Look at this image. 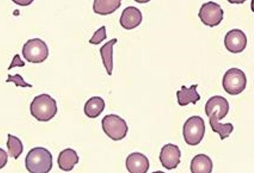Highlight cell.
I'll list each match as a JSON object with an SVG mask.
<instances>
[{
  "label": "cell",
  "instance_id": "1",
  "mask_svg": "<svg viewBox=\"0 0 254 173\" xmlns=\"http://www.w3.org/2000/svg\"><path fill=\"white\" fill-rule=\"evenodd\" d=\"M53 155L47 149L38 147L29 151L25 158V167L31 173H47L53 168Z\"/></svg>",
  "mask_w": 254,
  "mask_h": 173
},
{
  "label": "cell",
  "instance_id": "2",
  "mask_svg": "<svg viewBox=\"0 0 254 173\" xmlns=\"http://www.w3.org/2000/svg\"><path fill=\"white\" fill-rule=\"evenodd\" d=\"M31 115L40 122H48L57 115L58 111L57 102L48 94H41L31 103Z\"/></svg>",
  "mask_w": 254,
  "mask_h": 173
},
{
  "label": "cell",
  "instance_id": "3",
  "mask_svg": "<svg viewBox=\"0 0 254 173\" xmlns=\"http://www.w3.org/2000/svg\"><path fill=\"white\" fill-rule=\"evenodd\" d=\"M205 132V122L199 116H192L189 118L183 126V136L185 142L191 146L201 142Z\"/></svg>",
  "mask_w": 254,
  "mask_h": 173
},
{
  "label": "cell",
  "instance_id": "4",
  "mask_svg": "<svg viewBox=\"0 0 254 173\" xmlns=\"http://www.w3.org/2000/svg\"><path fill=\"white\" fill-rule=\"evenodd\" d=\"M102 128L106 135L116 141L124 139L128 132L125 120L116 115L105 116L102 120Z\"/></svg>",
  "mask_w": 254,
  "mask_h": 173
},
{
  "label": "cell",
  "instance_id": "5",
  "mask_svg": "<svg viewBox=\"0 0 254 173\" xmlns=\"http://www.w3.org/2000/svg\"><path fill=\"white\" fill-rule=\"evenodd\" d=\"M246 75L237 68H232L226 72L222 79L224 91L231 95L240 94L246 89Z\"/></svg>",
  "mask_w": 254,
  "mask_h": 173
},
{
  "label": "cell",
  "instance_id": "6",
  "mask_svg": "<svg viewBox=\"0 0 254 173\" xmlns=\"http://www.w3.org/2000/svg\"><path fill=\"white\" fill-rule=\"evenodd\" d=\"M23 56L29 62L34 64L45 61L49 55L48 45L39 38L29 40L23 47Z\"/></svg>",
  "mask_w": 254,
  "mask_h": 173
},
{
  "label": "cell",
  "instance_id": "7",
  "mask_svg": "<svg viewBox=\"0 0 254 173\" xmlns=\"http://www.w3.org/2000/svg\"><path fill=\"white\" fill-rule=\"evenodd\" d=\"M202 23L209 27L219 25L224 18V11L214 1L203 3L198 14Z\"/></svg>",
  "mask_w": 254,
  "mask_h": 173
},
{
  "label": "cell",
  "instance_id": "8",
  "mask_svg": "<svg viewBox=\"0 0 254 173\" xmlns=\"http://www.w3.org/2000/svg\"><path fill=\"white\" fill-rule=\"evenodd\" d=\"M205 110L207 117L220 121L229 113V102L224 97L216 95L207 101Z\"/></svg>",
  "mask_w": 254,
  "mask_h": 173
},
{
  "label": "cell",
  "instance_id": "9",
  "mask_svg": "<svg viewBox=\"0 0 254 173\" xmlns=\"http://www.w3.org/2000/svg\"><path fill=\"white\" fill-rule=\"evenodd\" d=\"M248 39L244 31L240 29H233L229 31L224 38V45L233 54L242 53L246 48Z\"/></svg>",
  "mask_w": 254,
  "mask_h": 173
},
{
  "label": "cell",
  "instance_id": "10",
  "mask_svg": "<svg viewBox=\"0 0 254 173\" xmlns=\"http://www.w3.org/2000/svg\"><path fill=\"white\" fill-rule=\"evenodd\" d=\"M181 152L179 146L168 143L161 148L159 160L164 168L172 170L177 168L181 163Z\"/></svg>",
  "mask_w": 254,
  "mask_h": 173
},
{
  "label": "cell",
  "instance_id": "11",
  "mask_svg": "<svg viewBox=\"0 0 254 173\" xmlns=\"http://www.w3.org/2000/svg\"><path fill=\"white\" fill-rule=\"evenodd\" d=\"M126 168L130 173H146L149 171V159L144 154L133 152L126 158Z\"/></svg>",
  "mask_w": 254,
  "mask_h": 173
},
{
  "label": "cell",
  "instance_id": "12",
  "mask_svg": "<svg viewBox=\"0 0 254 173\" xmlns=\"http://www.w3.org/2000/svg\"><path fill=\"white\" fill-rule=\"evenodd\" d=\"M142 15L136 7L129 6L124 9L120 18V25L127 30L136 28L142 23Z\"/></svg>",
  "mask_w": 254,
  "mask_h": 173
},
{
  "label": "cell",
  "instance_id": "13",
  "mask_svg": "<svg viewBox=\"0 0 254 173\" xmlns=\"http://www.w3.org/2000/svg\"><path fill=\"white\" fill-rule=\"evenodd\" d=\"M198 85H192L190 88H187L186 86H181V91L176 92V96L178 98V103L181 106H187L192 103L196 104V103L201 99V96L196 91Z\"/></svg>",
  "mask_w": 254,
  "mask_h": 173
},
{
  "label": "cell",
  "instance_id": "14",
  "mask_svg": "<svg viewBox=\"0 0 254 173\" xmlns=\"http://www.w3.org/2000/svg\"><path fill=\"white\" fill-rule=\"evenodd\" d=\"M79 158L77 152L73 149L67 148L59 154L58 165L61 170L70 171L79 163Z\"/></svg>",
  "mask_w": 254,
  "mask_h": 173
},
{
  "label": "cell",
  "instance_id": "15",
  "mask_svg": "<svg viewBox=\"0 0 254 173\" xmlns=\"http://www.w3.org/2000/svg\"><path fill=\"white\" fill-rule=\"evenodd\" d=\"M212 170V161L208 156L200 154L192 158L190 163L192 173H211Z\"/></svg>",
  "mask_w": 254,
  "mask_h": 173
},
{
  "label": "cell",
  "instance_id": "16",
  "mask_svg": "<svg viewBox=\"0 0 254 173\" xmlns=\"http://www.w3.org/2000/svg\"><path fill=\"white\" fill-rule=\"evenodd\" d=\"M121 5L122 0H94L93 10L100 15H109L116 12Z\"/></svg>",
  "mask_w": 254,
  "mask_h": 173
},
{
  "label": "cell",
  "instance_id": "17",
  "mask_svg": "<svg viewBox=\"0 0 254 173\" xmlns=\"http://www.w3.org/2000/svg\"><path fill=\"white\" fill-rule=\"evenodd\" d=\"M118 42L117 39H113L110 41L102 46L100 49V53L104 66L106 71L109 76L112 75L113 69H114V59H113V53H114V45Z\"/></svg>",
  "mask_w": 254,
  "mask_h": 173
},
{
  "label": "cell",
  "instance_id": "18",
  "mask_svg": "<svg viewBox=\"0 0 254 173\" xmlns=\"http://www.w3.org/2000/svg\"><path fill=\"white\" fill-rule=\"evenodd\" d=\"M105 102L101 97H92L88 99L84 106V112L90 119H96L103 113Z\"/></svg>",
  "mask_w": 254,
  "mask_h": 173
},
{
  "label": "cell",
  "instance_id": "19",
  "mask_svg": "<svg viewBox=\"0 0 254 173\" xmlns=\"http://www.w3.org/2000/svg\"><path fill=\"white\" fill-rule=\"evenodd\" d=\"M209 122L213 131L218 133L222 140L229 137L234 130V127L231 123L222 124L218 122V120L212 118H209Z\"/></svg>",
  "mask_w": 254,
  "mask_h": 173
},
{
  "label": "cell",
  "instance_id": "20",
  "mask_svg": "<svg viewBox=\"0 0 254 173\" xmlns=\"http://www.w3.org/2000/svg\"><path fill=\"white\" fill-rule=\"evenodd\" d=\"M7 148H8L9 155L14 159H18L23 152V145L21 141L15 136L8 134V141H7Z\"/></svg>",
  "mask_w": 254,
  "mask_h": 173
},
{
  "label": "cell",
  "instance_id": "21",
  "mask_svg": "<svg viewBox=\"0 0 254 173\" xmlns=\"http://www.w3.org/2000/svg\"><path fill=\"white\" fill-rule=\"evenodd\" d=\"M107 33H106V27L103 26L101 28L98 29L94 33L93 37L90 39V43L94 45H98L107 39Z\"/></svg>",
  "mask_w": 254,
  "mask_h": 173
},
{
  "label": "cell",
  "instance_id": "22",
  "mask_svg": "<svg viewBox=\"0 0 254 173\" xmlns=\"http://www.w3.org/2000/svg\"><path fill=\"white\" fill-rule=\"evenodd\" d=\"M8 79L5 81L6 83H14L16 85V86H21V87H32V85H30L26 83L23 78V77L19 74H16L14 76L12 75H8Z\"/></svg>",
  "mask_w": 254,
  "mask_h": 173
},
{
  "label": "cell",
  "instance_id": "23",
  "mask_svg": "<svg viewBox=\"0 0 254 173\" xmlns=\"http://www.w3.org/2000/svg\"><path fill=\"white\" fill-rule=\"evenodd\" d=\"M25 65V62L21 60L19 55L16 54V56L13 58L12 63L9 66L8 70L12 69V68L16 67V66H18V67H23Z\"/></svg>",
  "mask_w": 254,
  "mask_h": 173
},
{
  "label": "cell",
  "instance_id": "24",
  "mask_svg": "<svg viewBox=\"0 0 254 173\" xmlns=\"http://www.w3.org/2000/svg\"><path fill=\"white\" fill-rule=\"evenodd\" d=\"M1 151V169H3V167H5L8 161V155H7L6 152L3 150L2 148L0 149Z\"/></svg>",
  "mask_w": 254,
  "mask_h": 173
},
{
  "label": "cell",
  "instance_id": "25",
  "mask_svg": "<svg viewBox=\"0 0 254 173\" xmlns=\"http://www.w3.org/2000/svg\"><path fill=\"white\" fill-rule=\"evenodd\" d=\"M13 2L20 6H27L33 3L34 0H12Z\"/></svg>",
  "mask_w": 254,
  "mask_h": 173
},
{
  "label": "cell",
  "instance_id": "26",
  "mask_svg": "<svg viewBox=\"0 0 254 173\" xmlns=\"http://www.w3.org/2000/svg\"><path fill=\"white\" fill-rule=\"evenodd\" d=\"M227 1L233 4H242L246 0H227Z\"/></svg>",
  "mask_w": 254,
  "mask_h": 173
},
{
  "label": "cell",
  "instance_id": "27",
  "mask_svg": "<svg viewBox=\"0 0 254 173\" xmlns=\"http://www.w3.org/2000/svg\"><path fill=\"white\" fill-rule=\"evenodd\" d=\"M134 1L139 3H146L149 2L151 0H134Z\"/></svg>",
  "mask_w": 254,
  "mask_h": 173
},
{
  "label": "cell",
  "instance_id": "28",
  "mask_svg": "<svg viewBox=\"0 0 254 173\" xmlns=\"http://www.w3.org/2000/svg\"><path fill=\"white\" fill-rule=\"evenodd\" d=\"M251 9H252V12H254V0H252V1Z\"/></svg>",
  "mask_w": 254,
  "mask_h": 173
}]
</instances>
